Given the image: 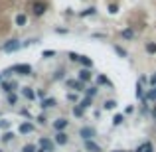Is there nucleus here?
Masks as SVG:
<instances>
[{"label": "nucleus", "instance_id": "obj_1", "mask_svg": "<svg viewBox=\"0 0 156 152\" xmlns=\"http://www.w3.org/2000/svg\"><path fill=\"white\" fill-rule=\"evenodd\" d=\"M81 136V140H93V138L97 136V129L95 126H91V125H85V126H81L79 129V133H77Z\"/></svg>", "mask_w": 156, "mask_h": 152}, {"label": "nucleus", "instance_id": "obj_2", "mask_svg": "<svg viewBox=\"0 0 156 152\" xmlns=\"http://www.w3.org/2000/svg\"><path fill=\"white\" fill-rule=\"evenodd\" d=\"M65 87L71 89V91H75V93H85V87H87V85L75 77V79H65Z\"/></svg>", "mask_w": 156, "mask_h": 152}, {"label": "nucleus", "instance_id": "obj_3", "mask_svg": "<svg viewBox=\"0 0 156 152\" xmlns=\"http://www.w3.org/2000/svg\"><path fill=\"white\" fill-rule=\"evenodd\" d=\"M38 146L44 148L46 152H53V150H55V142H53V138H50V136H40Z\"/></svg>", "mask_w": 156, "mask_h": 152}, {"label": "nucleus", "instance_id": "obj_4", "mask_svg": "<svg viewBox=\"0 0 156 152\" xmlns=\"http://www.w3.org/2000/svg\"><path fill=\"white\" fill-rule=\"evenodd\" d=\"M46 10H48V4L44 2V0H36V2H34V6H32V14H34L36 18L44 16V14H46Z\"/></svg>", "mask_w": 156, "mask_h": 152}, {"label": "nucleus", "instance_id": "obj_5", "mask_svg": "<svg viewBox=\"0 0 156 152\" xmlns=\"http://www.w3.org/2000/svg\"><path fill=\"white\" fill-rule=\"evenodd\" d=\"M53 142H55V146H67L69 144V134L65 130H59V133L53 134Z\"/></svg>", "mask_w": 156, "mask_h": 152}, {"label": "nucleus", "instance_id": "obj_6", "mask_svg": "<svg viewBox=\"0 0 156 152\" xmlns=\"http://www.w3.org/2000/svg\"><path fill=\"white\" fill-rule=\"evenodd\" d=\"M20 48H22L20 40H8V42H4V46H2V51H6V53H12V51H18Z\"/></svg>", "mask_w": 156, "mask_h": 152}, {"label": "nucleus", "instance_id": "obj_7", "mask_svg": "<svg viewBox=\"0 0 156 152\" xmlns=\"http://www.w3.org/2000/svg\"><path fill=\"white\" fill-rule=\"evenodd\" d=\"M77 79L83 81L85 85L91 83V79H93V71H91V69H87V67H81L79 71H77Z\"/></svg>", "mask_w": 156, "mask_h": 152}, {"label": "nucleus", "instance_id": "obj_8", "mask_svg": "<svg viewBox=\"0 0 156 152\" xmlns=\"http://www.w3.org/2000/svg\"><path fill=\"white\" fill-rule=\"evenodd\" d=\"M67 126H69V121H67L65 117H57L55 121L51 122V129L55 130V133H59V130H65Z\"/></svg>", "mask_w": 156, "mask_h": 152}, {"label": "nucleus", "instance_id": "obj_9", "mask_svg": "<svg viewBox=\"0 0 156 152\" xmlns=\"http://www.w3.org/2000/svg\"><path fill=\"white\" fill-rule=\"evenodd\" d=\"M10 71H16L18 75H30V73H32V65H28V63H18V65H12Z\"/></svg>", "mask_w": 156, "mask_h": 152}, {"label": "nucleus", "instance_id": "obj_10", "mask_svg": "<svg viewBox=\"0 0 156 152\" xmlns=\"http://www.w3.org/2000/svg\"><path fill=\"white\" fill-rule=\"evenodd\" d=\"M83 150L85 152H103L101 144L95 142V138H93V140H83Z\"/></svg>", "mask_w": 156, "mask_h": 152}, {"label": "nucleus", "instance_id": "obj_11", "mask_svg": "<svg viewBox=\"0 0 156 152\" xmlns=\"http://www.w3.org/2000/svg\"><path fill=\"white\" fill-rule=\"evenodd\" d=\"M40 107H42L44 111L53 109V107H57V99H55V97H46V99L40 101Z\"/></svg>", "mask_w": 156, "mask_h": 152}, {"label": "nucleus", "instance_id": "obj_12", "mask_svg": "<svg viewBox=\"0 0 156 152\" xmlns=\"http://www.w3.org/2000/svg\"><path fill=\"white\" fill-rule=\"evenodd\" d=\"M121 38L126 40V42H133V40L136 38V32H134V28H125V30H121Z\"/></svg>", "mask_w": 156, "mask_h": 152}, {"label": "nucleus", "instance_id": "obj_13", "mask_svg": "<svg viewBox=\"0 0 156 152\" xmlns=\"http://www.w3.org/2000/svg\"><path fill=\"white\" fill-rule=\"evenodd\" d=\"M34 130H36V126L32 125V122H20V126H18L20 134H30V133H34Z\"/></svg>", "mask_w": 156, "mask_h": 152}, {"label": "nucleus", "instance_id": "obj_14", "mask_svg": "<svg viewBox=\"0 0 156 152\" xmlns=\"http://www.w3.org/2000/svg\"><path fill=\"white\" fill-rule=\"evenodd\" d=\"M99 91H101V87H99V85H95V83L89 85V87H85V95H87V97H93V99L99 95Z\"/></svg>", "mask_w": 156, "mask_h": 152}, {"label": "nucleus", "instance_id": "obj_15", "mask_svg": "<svg viewBox=\"0 0 156 152\" xmlns=\"http://www.w3.org/2000/svg\"><path fill=\"white\" fill-rule=\"evenodd\" d=\"M77 63H81V67H87V69H93V59L89 55H79V61Z\"/></svg>", "mask_w": 156, "mask_h": 152}, {"label": "nucleus", "instance_id": "obj_16", "mask_svg": "<svg viewBox=\"0 0 156 152\" xmlns=\"http://www.w3.org/2000/svg\"><path fill=\"white\" fill-rule=\"evenodd\" d=\"M134 95H136V99L144 101L146 91H144V87H142V83H140V81H136V87H134Z\"/></svg>", "mask_w": 156, "mask_h": 152}, {"label": "nucleus", "instance_id": "obj_17", "mask_svg": "<svg viewBox=\"0 0 156 152\" xmlns=\"http://www.w3.org/2000/svg\"><path fill=\"white\" fill-rule=\"evenodd\" d=\"M71 113H73V117H75V118H83V117H85V109L79 105V103H77V105H73Z\"/></svg>", "mask_w": 156, "mask_h": 152}, {"label": "nucleus", "instance_id": "obj_18", "mask_svg": "<svg viewBox=\"0 0 156 152\" xmlns=\"http://www.w3.org/2000/svg\"><path fill=\"white\" fill-rule=\"evenodd\" d=\"M22 95H24V99H28V101L36 99V91L32 87H22Z\"/></svg>", "mask_w": 156, "mask_h": 152}, {"label": "nucleus", "instance_id": "obj_19", "mask_svg": "<svg viewBox=\"0 0 156 152\" xmlns=\"http://www.w3.org/2000/svg\"><path fill=\"white\" fill-rule=\"evenodd\" d=\"M144 101H148V103H154V105H156V87H150V89H146Z\"/></svg>", "mask_w": 156, "mask_h": 152}, {"label": "nucleus", "instance_id": "obj_20", "mask_svg": "<svg viewBox=\"0 0 156 152\" xmlns=\"http://www.w3.org/2000/svg\"><path fill=\"white\" fill-rule=\"evenodd\" d=\"M95 85H109V87H113V85H111V81H109V77L107 75H103V73H99V75H97V79H95Z\"/></svg>", "mask_w": 156, "mask_h": 152}, {"label": "nucleus", "instance_id": "obj_21", "mask_svg": "<svg viewBox=\"0 0 156 152\" xmlns=\"http://www.w3.org/2000/svg\"><path fill=\"white\" fill-rule=\"evenodd\" d=\"M95 14H97V8L95 6H89V8H85V10L79 12V18H87V16H95Z\"/></svg>", "mask_w": 156, "mask_h": 152}, {"label": "nucleus", "instance_id": "obj_22", "mask_svg": "<svg viewBox=\"0 0 156 152\" xmlns=\"http://www.w3.org/2000/svg\"><path fill=\"white\" fill-rule=\"evenodd\" d=\"M0 87H2L4 93H12L16 89V83H12V81H2V83H0Z\"/></svg>", "mask_w": 156, "mask_h": 152}, {"label": "nucleus", "instance_id": "obj_23", "mask_svg": "<svg viewBox=\"0 0 156 152\" xmlns=\"http://www.w3.org/2000/svg\"><path fill=\"white\" fill-rule=\"evenodd\" d=\"M144 51H146V55H156V42H146Z\"/></svg>", "mask_w": 156, "mask_h": 152}, {"label": "nucleus", "instance_id": "obj_24", "mask_svg": "<svg viewBox=\"0 0 156 152\" xmlns=\"http://www.w3.org/2000/svg\"><path fill=\"white\" fill-rule=\"evenodd\" d=\"M113 50H115V53H117L119 57H122V59H125V57H129V51H126L122 46H119V44H115V46H113Z\"/></svg>", "mask_w": 156, "mask_h": 152}, {"label": "nucleus", "instance_id": "obj_25", "mask_svg": "<svg viewBox=\"0 0 156 152\" xmlns=\"http://www.w3.org/2000/svg\"><path fill=\"white\" fill-rule=\"evenodd\" d=\"M103 109L105 111H115V109H117V101H115V99H105L103 101Z\"/></svg>", "mask_w": 156, "mask_h": 152}, {"label": "nucleus", "instance_id": "obj_26", "mask_svg": "<svg viewBox=\"0 0 156 152\" xmlns=\"http://www.w3.org/2000/svg\"><path fill=\"white\" fill-rule=\"evenodd\" d=\"M93 101H95V99H93V97H87V95H85V97H83V99H81V101H79V105H81V107H83V109H85V111H87V109H89V107H93Z\"/></svg>", "mask_w": 156, "mask_h": 152}, {"label": "nucleus", "instance_id": "obj_27", "mask_svg": "<svg viewBox=\"0 0 156 152\" xmlns=\"http://www.w3.org/2000/svg\"><path fill=\"white\" fill-rule=\"evenodd\" d=\"M122 122H125V115L117 113V115H115V117H113V125H115V126H121Z\"/></svg>", "mask_w": 156, "mask_h": 152}, {"label": "nucleus", "instance_id": "obj_28", "mask_svg": "<svg viewBox=\"0 0 156 152\" xmlns=\"http://www.w3.org/2000/svg\"><path fill=\"white\" fill-rule=\"evenodd\" d=\"M16 26H26V22H28V18H26V14H18L16 16Z\"/></svg>", "mask_w": 156, "mask_h": 152}, {"label": "nucleus", "instance_id": "obj_29", "mask_svg": "<svg viewBox=\"0 0 156 152\" xmlns=\"http://www.w3.org/2000/svg\"><path fill=\"white\" fill-rule=\"evenodd\" d=\"M67 101H71V103H79V93H75V91H69L67 93Z\"/></svg>", "mask_w": 156, "mask_h": 152}, {"label": "nucleus", "instance_id": "obj_30", "mask_svg": "<svg viewBox=\"0 0 156 152\" xmlns=\"http://www.w3.org/2000/svg\"><path fill=\"white\" fill-rule=\"evenodd\" d=\"M36 150H38V144H32V142L22 146V152H36Z\"/></svg>", "mask_w": 156, "mask_h": 152}, {"label": "nucleus", "instance_id": "obj_31", "mask_svg": "<svg viewBox=\"0 0 156 152\" xmlns=\"http://www.w3.org/2000/svg\"><path fill=\"white\" fill-rule=\"evenodd\" d=\"M150 111H152V109H150V103H148V101H142V105H140V113H142V115H148Z\"/></svg>", "mask_w": 156, "mask_h": 152}, {"label": "nucleus", "instance_id": "obj_32", "mask_svg": "<svg viewBox=\"0 0 156 152\" xmlns=\"http://www.w3.org/2000/svg\"><path fill=\"white\" fill-rule=\"evenodd\" d=\"M2 142H10V140H14V133H10V130H6V133L2 134V138H0Z\"/></svg>", "mask_w": 156, "mask_h": 152}, {"label": "nucleus", "instance_id": "obj_33", "mask_svg": "<svg viewBox=\"0 0 156 152\" xmlns=\"http://www.w3.org/2000/svg\"><path fill=\"white\" fill-rule=\"evenodd\" d=\"M107 10H109V14H117V12H119V4L117 2H111L109 6H107Z\"/></svg>", "mask_w": 156, "mask_h": 152}, {"label": "nucleus", "instance_id": "obj_34", "mask_svg": "<svg viewBox=\"0 0 156 152\" xmlns=\"http://www.w3.org/2000/svg\"><path fill=\"white\" fill-rule=\"evenodd\" d=\"M36 121H38V125H42V126L48 125V117H46V115H38V117H36Z\"/></svg>", "mask_w": 156, "mask_h": 152}, {"label": "nucleus", "instance_id": "obj_35", "mask_svg": "<svg viewBox=\"0 0 156 152\" xmlns=\"http://www.w3.org/2000/svg\"><path fill=\"white\" fill-rule=\"evenodd\" d=\"M63 77H65V69H57V71H55V75H53V79H63Z\"/></svg>", "mask_w": 156, "mask_h": 152}, {"label": "nucleus", "instance_id": "obj_36", "mask_svg": "<svg viewBox=\"0 0 156 152\" xmlns=\"http://www.w3.org/2000/svg\"><path fill=\"white\" fill-rule=\"evenodd\" d=\"M79 55H81V53H75V51H69V53H67L69 61H79Z\"/></svg>", "mask_w": 156, "mask_h": 152}, {"label": "nucleus", "instance_id": "obj_37", "mask_svg": "<svg viewBox=\"0 0 156 152\" xmlns=\"http://www.w3.org/2000/svg\"><path fill=\"white\" fill-rule=\"evenodd\" d=\"M55 55V50H46V51H42V57H46V59H50V57Z\"/></svg>", "mask_w": 156, "mask_h": 152}, {"label": "nucleus", "instance_id": "obj_38", "mask_svg": "<svg viewBox=\"0 0 156 152\" xmlns=\"http://www.w3.org/2000/svg\"><path fill=\"white\" fill-rule=\"evenodd\" d=\"M8 103H10V105H16V103H18V97H16L14 93H8Z\"/></svg>", "mask_w": 156, "mask_h": 152}, {"label": "nucleus", "instance_id": "obj_39", "mask_svg": "<svg viewBox=\"0 0 156 152\" xmlns=\"http://www.w3.org/2000/svg\"><path fill=\"white\" fill-rule=\"evenodd\" d=\"M148 85L150 87H156V73H152V75L148 77Z\"/></svg>", "mask_w": 156, "mask_h": 152}, {"label": "nucleus", "instance_id": "obj_40", "mask_svg": "<svg viewBox=\"0 0 156 152\" xmlns=\"http://www.w3.org/2000/svg\"><path fill=\"white\" fill-rule=\"evenodd\" d=\"M144 152H154V148H152V142H144Z\"/></svg>", "mask_w": 156, "mask_h": 152}, {"label": "nucleus", "instance_id": "obj_41", "mask_svg": "<svg viewBox=\"0 0 156 152\" xmlns=\"http://www.w3.org/2000/svg\"><path fill=\"white\" fill-rule=\"evenodd\" d=\"M67 28H55V34H67Z\"/></svg>", "mask_w": 156, "mask_h": 152}, {"label": "nucleus", "instance_id": "obj_42", "mask_svg": "<svg viewBox=\"0 0 156 152\" xmlns=\"http://www.w3.org/2000/svg\"><path fill=\"white\" fill-rule=\"evenodd\" d=\"M36 95H38V97H40V99H46V91H44V89H40V91H38V93H36Z\"/></svg>", "mask_w": 156, "mask_h": 152}, {"label": "nucleus", "instance_id": "obj_43", "mask_svg": "<svg viewBox=\"0 0 156 152\" xmlns=\"http://www.w3.org/2000/svg\"><path fill=\"white\" fill-rule=\"evenodd\" d=\"M0 126H2V129H8V126H10V122H8V121H0Z\"/></svg>", "mask_w": 156, "mask_h": 152}, {"label": "nucleus", "instance_id": "obj_44", "mask_svg": "<svg viewBox=\"0 0 156 152\" xmlns=\"http://www.w3.org/2000/svg\"><path fill=\"white\" fill-rule=\"evenodd\" d=\"M134 152H144V142H142L140 146H136V148H134Z\"/></svg>", "mask_w": 156, "mask_h": 152}, {"label": "nucleus", "instance_id": "obj_45", "mask_svg": "<svg viewBox=\"0 0 156 152\" xmlns=\"http://www.w3.org/2000/svg\"><path fill=\"white\" fill-rule=\"evenodd\" d=\"M138 81H140V83L144 85V83H148V77H144V75H142V77H138Z\"/></svg>", "mask_w": 156, "mask_h": 152}, {"label": "nucleus", "instance_id": "obj_46", "mask_svg": "<svg viewBox=\"0 0 156 152\" xmlns=\"http://www.w3.org/2000/svg\"><path fill=\"white\" fill-rule=\"evenodd\" d=\"M133 111H134V107L130 105V107H126V109H125V113H126V115H130V113H133Z\"/></svg>", "mask_w": 156, "mask_h": 152}, {"label": "nucleus", "instance_id": "obj_47", "mask_svg": "<svg viewBox=\"0 0 156 152\" xmlns=\"http://www.w3.org/2000/svg\"><path fill=\"white\" fill-rule=\"evenodd\" d=\"M150 115H152V118H154V121H156V105L152 107V111H150Z\"/></svg>", "mask_w": 156, "mask_h": 152}, {"label": "nucleus", "instance_id": "obj_48", "mask_svg": "<svg viewBox=\"0 0 156 152\" xmlns=\"http://www.w3.org/2000/svg\"><path fill=\"white\" fill-rule=\"evenodd\" d=\"M36 152H46V150H44V148H40V146H38V150H36Z\"/></svg>", "mask_w": 156, "mask_h": 152}, {"label": "nucleus", "instance_id": "obj_49", "mask_svg": "<svg viewBox=\"0 0 156 152\" xmlns=\"http://www.w3.org/2000/svg\"><path fill=\"white\" fill-rule=\"evenodd\" d=\"M113 152H129V150H113Z\"/></svg>", "mask_w": 156, "mask_h": 152}, {"label": "nucleus", "instance_id": "obj_50", "mask_svg": "<svg viewBox=\"0 0 156 152\" xmlns=\"http://www.w3.org/2000/svg\"><path fill=\"white\" fill-rule=\"evenodd\" d=\"M77 152H85V150H77Z\"/></svg>", "mask_w": 156, "mask_h": 152}, {"label": "nucleus", "instance_id": "obj_51", "mask_svg": "<svg viewBox=\"0 0 156 152\" xmlns=\"http://www.w3.org/2000/svg\"><path fill=\"white\" fill-rule=\"evenodd\" d=\"M0 152H2V150H0Z\"/></svg>", "mask_w": 156, "mask_h": 152}]
</instances>
